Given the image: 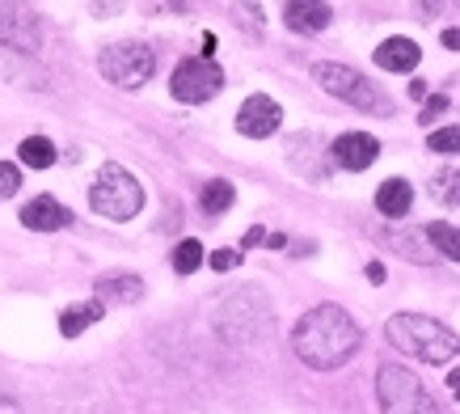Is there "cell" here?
Segmentation results:
<instances>
[{
  "label": "cell",
  "mask_w": 460,
  "mask_h": 414,
  "mask_svg": "<svg viewBox=\"0 0 460 414\" xmlns=\"http://www.w3.org/2000/svg\"><path fill=\"white\" fill-rule=\"evenodd\" d=\"M447 389L460 398V368H447Z\"/></svg>",
  "instance_id": "f546056e"
},
{
  "label": "cell",
  "mask_w": 460,
  "mask_h": 414,
  "mask_svg": "<svg viewBox=\"0 0 460 414\" xmlns=\"http://www.w3.org/2000/svg\"><path fill=\"white\" fill-rule=\"evenodd\" d=\"M0 414H22V406H17V398H9L4 389H0Z\"/></svg>",
  "instance_id": "4316f807"
},
{
  "label": "cell",
  "mask_w": 460,
  "mask_h": 414,
  "mask_svg": "<svg viewBox=\"0 0 460 414\" xmlns=\"http://www.w3.org/2000/svg\"><path fill=\"white\" fill-rule=\"evenodd\" d=\"M380 157V140L367 136V131H347V136L334 140V161L350 174H363Z\"/></svg>",
  "instance_id": "30bf717a"
},
{
  "label": "cell",
  "mask_w": 460,
  "mask_h": 414,
  "mask_svg": "<svg viewBox=\"0 0 460 414\" xmlns=\"http://www.w3.org/2000/svg\"><path fill=\"white\" fill-rule=\"evenodd\" d=\"M427 148L431 152H460V123L431 131V136H427Z\"/></svg>",
  "instance_id": "7402d4cb"
},
{
  "label": "cell",
  "mask_w": 460,
  "mask_h": 414,
  "mask_svg": "<svg viewBox=\"0 0 460 414\" xmlns=\"http://www.w3.org/2000/svg\"><path fill=\"white\" fill-rule=\"evenodd\" d=\"M414 207V186L405 178H385L376 191V212L380 216H389V220H402L405 212Z\"/></svg>",
  "instance_id": "4fadbf2b"
},
{
  "label": "cell",
  "mask_w": 460,
  "mask_h": 414,
  "mask_svg": "<svg viewBox=\"0 0 460 414\" xmlns=\"http://www.w3.org/2000/svg\"><path fill=\"white\" fill-rule=\"evenodd\" d=\"M102 313H106V304H102V301L72 304V309H64V313H59V334H64V338H76V334H84L93 321H102Z\"/></svg>",
  "instance_id": "9a60e30c"
},
{
  "label": "cell",
  "mask_w": 460,
  "mask_h": 414,
  "mask_svg": "<svg viewBox=\"0 0 460 414\" xmlns=\"http://www.w3.org/2000/svg\"><path fill=\"white\" fill-rule=\"evenodd\" d=\"M0 42H4V47H13V51L34 56V51L42 47L39 17L30 14L26 4H0Z\"/></svg>",
  "instance_id": "ba28073f"
},
{
  "label": "cell",
  "mask_w": 460,
  "mask_h": 414,
  "mask_svg": "<svg viewBox=\"0 0 460 414\" xmlns=\"http://www.w3.org/2000/svg\"><path fill=\"white\" fill-rule=\"evenodd\" d=\"M169 263H173L178 275H195L199 266H203V246H199L195 237H186V241L173 246V258H169Z\"/></svg>",
  "instance_id": "ffe728a7"
},
{
  "label": "cell",
  "mask_w": 460,
  "mask_h": 414,
  "mask_svg": "<svg viewBox=\"0 0 460 414\" xmlns=\"http://www.w3.org/2000/svg\"><path fill=\"white\" fill-rule=\"evenodd\" d=\"M22 224L34 229V233H59V229L72 224V212L59 199H51V194H39V199H30L22 207Z\"/></svg>",
  "instance_id": "8fae6325"
},
{
  "label": "cell",
  "mask_w": 460,
  "mask_h": 414,
  "mask_svg": "<svg viewBox=\"0 0 460 414\" xmlns=\"http://www.w3.org/2000/svg\"><path fill=\"white\" fill-rule=\"evenodd\" d=\"M237 263H241L237 249H216V254H211V266H216V271H233Z\"/></svg>",
  "instance_id": "d4e9b609"
},
{
  "label": "cell",
  "mask_w": 460,
  "mask_h": 414,
  "mask_svg": "<svg viewBox=\"0 0 460 414\" xmlns=\"http://www.w3.org/2000/svg\"><path fill=\"white\" fill-rule=\"evenodd\" d=\"M376 398H380V414H439L427 385L405 364H380Z\"/></svg>",
  "instance_id": "277c9868"
},
{
  "label": "cell",
  "mask_w": 460,
  "mask_h": 414,
  "mask_svg": "<svg viewBox=\"0 0 460 414\" xmlns=\"http://www.w3.org/2000/svg\"><path fill=\"white\" fill-rule=\"evenodd\" d=\"M233 199H237L233 182L216 178V182H208V186H203V194H199V207H203L208 216H220V212H228V207H233Z\"/></svg>",
  "instance_id": "d6986e66"
},
{
  "label": "cell",
  "mask_w": 460,
  "mask_h": 414,
  "mask_svg": "<svg viewBox=\"0 0 460 414\" xmlns=\"http://www.w3.org/2000/svg\"><path fill=\"white\" fill-rule=\"evenodd\" d=\"M93 292H98V301H140L144 296V279L140 275H102L98 284H93Z\"/></svg>",
  "instance_id": "2e32d148"
},
{
  "label": "cell",
  "mask_w": 460,
  "mask_h": 414,
  "mask_svg": "<svg viewBox=\"0 0 460 414\" xmlns=\"http://www.w3.org/2000/svg\"><path fill=\"white\" fill-rule=\"evenodd\" d=\"M410 97H419V102H422V97H427V85L414 81V85H410Z\"/></svg>",
  "instance_id": "4dcf8cb0"
},
{
  "label": "cell",
  "mask_w": 460,
  "mask_h": 414,
  "mask_svg": "<svg viewBox=\"0 0 460 414\" xmlns=\"http://www.w3.org/2000/svg\"><path fill=\"white\" fill-rule=\"evenodd\" d=\"M444 111H447V97H444V94H435L431 102L422 106V127H431V123H435V119H439V114H444Z\"/></svg>",
  "instance_id": "cb8c5ba5"
},
{
  "label": "cell",
  "mask_w": 460,
  "mask_h": 414,
  "mask_svg": "<svg viewBox=\"0 0 460 414\" xmlns=\"http://www.w3.org/2000/svg\"><path fill=\"white\" fill-rule=\"evenodd\" d=\"M98 72L119 89H144L156 72V51L148 42H111L102 47Z\"/></svg>",
  "instance_id": "5b68a950"
},
{
  "label": "cell",
  "mask_w": 460,
  "mask_h": 414,
  "mask_svg": "<svg viewBox=\"0 0 460 414\" xmlns=\"http://www.w3.org/2000/svg\"><path fill=\"white\" fill-rule=\"evenodd\" d=\"M439 42H444L447 51H460V30H444V34H439Z\"/></svg>",
  "instance_id": "83f0119b"
},
{
  "label": "cell",
  "mask_w": 460,
  "mask_h": 414,
  "mask_svg": "<svg viewBox=\"0 0 460 414\" xmlns=\"http://www.w3.org/2000/svg\"><path fill=\"white\" fill-rule=\"evenodd\" d=\"M283 127V111H279V102L275 97H266V94H253L241 102V111H237V131L245 140H266V136H275Z\"/></svg>",
  "instance_id": "9c48e42d"
},
{
  "label": "cell",
  "mask_w": 460,
  "mask_h": 414,
  "mask_svg": "<svg viewBox=\"0 0 460 414\" xmlns=\"http://www.w3.org/2000/svg\"><path fill=\"white\" fill-rule=\"evenodd\" d=\"M359 346H363V330L355 326V318H350L342 304H317V309H308L292 330V351L305 359L308 368H317V373L342 368Z\"/></svg>",
  "instance_id": "6da1fadb"
},
{
  "label": "cell",
  "mask_w": 460,
  "mask_h": 414,
  "mask_svg": "<svg viewBox=\"0 0 460 414\" xmlns=\"http://www.w3.org/2000/svg\"><path fill=\"white\" fill-rule=\"evenodd\" d=\"M431 194L439 199V203H447V207H460V169H439L431 178Z\"/></svg>",
  "instance_id": "44dd1931"
},
{
  "label": "cell",
  "mask_w": 460,
  "mask_h": 414,
  "mask_svg": "<svg viewBox=\"0 0 460 414\" xmlns=\"http://www.w3.org/2000/svg\"><path fill=\"white\" fill-rule=\"evenodd\" d=\"M427 233V241H431L444 258H452V263H460V224H444V220H435L422 229Z\"/></svg>",
  "instance_id": "ac0fdd59"
},
{
  "label": "cell",
  "mask_w": 460,
  "mask_h": 414,
  "mask_svg": "<svg viewBox=\"0 0 460 414\" xmlns=\"http://www.w3.org/2000/svg\"><path fill=\"white\" fill-rule=\"evenodd\" d=\"M266 237H270V233H266V229H250L241 246H245V249H253V246H266Z\"/></svg>",
  "instance_id": "484cf974"
},
{
  "label": "cell",
  "mask_w": 460,
  "mask_h": 414,
  "mask_svg": "<svg viewBox=\"0 0 460 414\" xmlns=\"http://www.w3.org/2000/svg\"><path fill=\"white\" fill-rule=\"evenodd\" d=\"M385 338L402 356L422 359V364H452L460 356V334L447 330L444 321L422 318V313H397V318H389Z\"/></svg>",
  "instance_id": "7a4b0ae2"
},
{
  "label": "cell",
  "mask_w": 460,
  "mask_h": 414,
  "mask_svg": "<svg viewBox=\"0 0 460 414\" xmlns=\"http://www.w3.org/2000/svg\"><path fill=\"white\" fill-rule=\"evenodd\" d=\"M372 59H376L385 72H414L419 68V59H422V47L414 39H402V34H397V39L380 42Z\"/></svg>",
  "instance_id": "7c38bea8"
},
{
  "label": "cell",
  "mask_w": 460,
  "mask_h": 414,
  "mask_svg": "<svg viewBox=\"0 0 460 414\" xmlns=\"http://www.w3.org/2000/svg\"><path fill=\"white\" fill-rule=\"evenodd\" d=\"M224 89V68L216 59L199 56V59H181L173 76H169V94L186 102V106H203Z\"/></svg>",
  "instance_id": "52a82bcc"
},
{
  "label": "cell",
  "mask_w": 460,
  "mask_h": 414,
  "mask_svg": "<svg viewBox=\"0 0 460 414\" xmlns=\"http://www.w3.org/2000/svg\"><path fill=\"white\" fill-rule=\"evenodd\" d=\"M17 186H22V169H17L13 161H0V199L17 194Z\"/></svg>",
  "instance_id": "603a6c76"
},
{
  "label": "cell",
  "mask_w": 460,
  "mask_h": 414,
  "mask_svg": "<svg viewBox=\"0 0 460 414\" xmlns=\"http://www.w3.org/2000/svg\"><path fill=\"white\" fill-rule=\"evenodd\" d=\"M283 22L292 30H300V34H317V30L330 26V9H325V4H313V0H296V4L283 9Z\"/></svg>",
  "instance_id": "5bb4252c"
},
{
  "label": "cell",
  "mask_w": 460,
  "mask_h": 414,
  "mask_svg": "<svg viewBox=\"0 0 460 414\" xmlns=\"http://www.w3.org/2000/svg\"><path fill=\"white\" fill-rule=\"evenodd\" d=\"M89 207L106 216V220H131L144 207V186L123 166H102L93 186H89Z\"/></svg>",
  "instance_id": "3957f363"
},
{
  "label": "cell",
  "mask_w": 460,
  "mask_h": 414,
  "mask_svg": "<svg viewBox=\"0 0 460 414\" xmlns=\"http://www.w3.org/2000/svg\"><path fill=\"white\" fill-rule=\"evenodd\" d=\"M317 81L325 85V94H334L338 102H347L355 111H367V114H389L393 106L380 97V89L367 76H359L355 68L347 64H321L317 68Z\"/></svg>",
  "instance_id": "8992f818"
},
{
  "label": "cell",
  "mask_w": 460,
  "mask_h": 414,
  "mask_svg": "<svg viewBox=\"0 0 460 414\" xmlns=\"http://www.w3.org/2000/svg\"><path fill=\"white\" fill-rule=\"evenodd\" d=\"M17 161H26L30 169H51L56 166V144L47 136H26L17 144Z\"/></svg>",
  "instance_id": "e0dca14e"
},
{
  "label": "cell",
  "mask_w": 460,
  "mask_h": 414,
  "mask_svg": "<svg viewBox=\"0 0 460 414\" xmlns=\"http://www.w3.org/2000/svg\"><path fill=\"white\" fill-rule=\"evenodd\" d=\"M367 279H372V284H385V266H380V263H367Z\"/></svg>",
  "instance_id": "f1b7e54d"
}]
</instances>
